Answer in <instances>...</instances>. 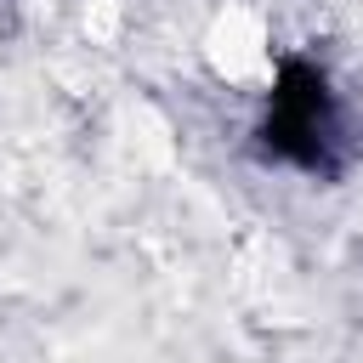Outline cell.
Returning <instances> with one entry per match:
<instances>
[{
    "label": "cell",
    "instance_id": "6da1fadb",
    "mask_svg": "<svg viewBox=\"0 0 363 363\" xmlns=\"http://www.w3.org/2000/svg\"><path fill=\"white\" fill-rule=\"evenodd\" d=\"M329 108L335 102H329L323 74L312 62H284L278 68V85H272V113L261 125L267 153H278L289 164H306V170L329 164V136H323Z\"/></svg>",
    "mask_w": 363,
    "mask_h": 363
}]
</instances>
